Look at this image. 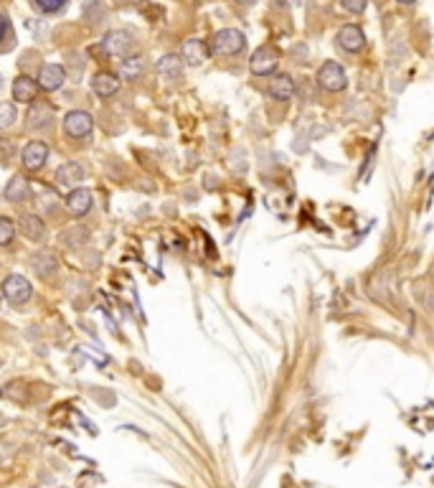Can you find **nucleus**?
Segmentation results:
<instances>
[{
  "label": "nucleus",
  "mask_w": 434,
  "mask_h": 488,
  "mask_svg": "<svg viewBox=\"0 0 434 488\" xmlns=\"http://www.w3.org/2000/svg\"><path fill=\"white\" fill-rule=\"evenodd\" d=\"M244 46H247V39L236 28L216 31L214 39H211V54L216 56H236L244 51Z\"/></svg>",
  "instance_id": "f257e3e1"
},
{
  "label": "nucleus",
  "mask_w": 434,
  "mask_h": 488,
  "mask_svg": "<svg viewBox=\"0 0 434 488\" xmlns=\"http://www.w3.org/2000/svg\"><path fill=\"white\" fill-rule=\"evenodd\" d=\"M3 295L13 305H26L31 301V295H34V288L23 275H8L6 282H3Z\"/></svg>",
  "instance_id": "f03ea898"
},
{
  "label": "nucleus",
  "mask_w": 434,
  "mask_h": 488,
  "mask_svg": "<svg viewBox=\"0 0 434 488\" xmlns=\"http://www.w3.org/2000/svg\"><path fill=\"white\" fill-rule=\"evenodd\" d=\"M318 84H320L325 92H341V89H346L348 77L338 61H327V64L320 67V72H318Z\"/></svg>",
  "instance_id": "7ed1b4c3"
},
{
  "label": "nucleus",
  "mask_w": 434,
  "mask_h": 488,
  "mask_svg": "<svg viewBox=\"0 0 434 488\" xmlns=\"http://www.w3.org/2000/svg\"><path fill=\"white\" fill-rule=\"evenodd\" d=\"M277 67H280V54H277V48L274 46H259L252 54V61H249V69H252V74H257V77H267V74H272Z\"/></svg>",
  "instance_id": "20e7f679"
},
{
  "label": "nucleus",
  "mask_w": 434,
  "mask_h": 488,
  "mask_svg": "<svg viewBox=\"0 0 434 488\" xmlns=\"http://www.w3.org/2000/svg\"><path fill=\"white\" fill-rule=\"evenodd\" d=\"M64 130H67L69 138H87L94 130V120L92 114L84 112V110H72L64 117Z\"/></svg>",
  "instance_id": "39448f33"
},
{
  "label": "nucleus",
  "mask_w": 434,
  "mask_h": 488,
  "mask_svg": "<svg viewBox=\"0 0 434 488\" xmlns=\"http://www.w3.org/2000/svg\"><path fill=\"white\" fill-rule=\"evenodd\" d=\"M102 48L107 51L109 56H122L127 59V54L133 51V36L127 34V31H109L102 41Z\"/></svg>",
  "instance_id": "423d86ee"
},
{
  "label": "nucleus",
  "mask_w": 434,
  "mask_h": 488,
  "mask_svg": "<svg viewBox=\"0 0 434 488\" xmlns=\"http://www.w3.org/2000/svg\"><path fill=\"white\" fill-rule=\"evenodd\" d=\"M64 81H67V72L61 64H46V67H41L39 72V87L46 89V92H56V89L64 87Z\"/></svg>",
  "instance_id": "0eeeda50"
},
{
  "label": "nucleus",
  "mask_w": 434,
  "mask_h": 488,
  "mask_svg": "<svg viewBox=\"0 0 434 488\" xmlns=\"http://www.w3.org/2000/svg\"><path fill=\"white\" fill-rule=\"evenodd\" d=\"M31 268H34V272L39 275L41 280H48V277H54L56 270H59V257H56L51 249H41V252L34 254Z\"/></svg>",
  "instance_id": "6e6552de"
},
{
  "label": "nucleus",
  "mask_w": 434,
  "mask_h": 488,
  "mask_svg": "<svg viewBox=\"0 0 434 488\" xmlns=\"http://www.w3.org/2000/svg\"><path fill=\"white\" fill-rule=\"evenodd\" d=\"M335 41H338V46H341L343 51H348V54H355V51H361V48L366 46V36H363V31L358 26L341 28L338 36H335Z\"/></svg>",
  "instance_id": "1a4fd4ad"
},
{
  "label": "nucleus",
  "mask_w": 434,
  "mask_h": 488,
  "mask_svg": "<svg viewBox=\"0 0 434 488\" xmlns=\"http://www.w3.org/2000/svg\"><path fill=\"white\" fill-rule=\"evenodd\" d=\"M208 54H211V46H206L201 39H188L186 44H183L181 59L186 61L188 67H201V64L208 59Z\"/></svg>",
  "instance_id": "9d476101"
},
{
  "label": "nucleus",
  "mask_w": 434,
  "mask_h": 488,
  "mask_svg": "<svg viewBox=\"0 0 434 488\" xmlns=\"http://www.w3.org/2000/svg\"><path fill=\"white\" fill-rule=\"evenodd\" d=\"M48 161V145L46 143H41V140H31L26 145V150H23V166L28 168V171H39V168H43Z\"/></svg>",
  "instance_id": "9b49d317"
},
{
  "label": "nucleus",
  "mask_w": 434,
  "mask_h": 488,
  "mask_svg": "<svg viewBox=\"0 0 434 488\" xmlns=\"http://www.w3.org/2000/svg\"><path fill=\"white\" fill-rule=\"evenodd\" d=\"M67 209L72 216H87L89 209H92V191L89 188H74L72 194L67 196Z\"/></svg>",
  "instance_id": "f8f14e48"
},
{
  "label": "nucleus",
  "mask_w": 434,
  "mask_h": 488,
  "mask_svg": "<svg viewBox=\"0 0 434 488\" xmlns=\"http://www.w3.org/2000/svg\"><path fill=\"white\" fill-rule=\"evenodd\" d=\"M84 176H87V171H84L81 163L69 161L56 171V183H59L61 188H72V186H76V183H81Z\"/></svg>",
  "instance_id": "ddd939ff"
},
{
  "label": "nucleus",
  "mask_w": 434,
  "mask_h": 488,
  "mask_svg": "<svg viewBox=\"0 0 434 488\" xmlns=\"http://www.w3.org/2000/svg\"><path fill=\"white\" fill-rule=\"evenodd\" d=\"M39 81H34L31 77H18L13 81V100L23 102V105H34L39 97Z\"/></svg>",
  "instance_id": "4468645a"
},
{
  "label": "nucleus",
  "mask_w": 434,
  "mask_h": 488,
  "mask_svg": "<svg viewBox=\"0 0 434 488\" xmlns=\"http://www.w3.org/2000/svg\"><path fill=\"white\" fill-rule=\"evenodd\" d=\"M51 120H54V110H51V105H46V102H34L31 105V110H28V127L31 130H39V127H48L51 125Z\"/></svg>",
  "instance_id": "2eb2a0df"
},
{
  "label": "nucleus",
  "mask_w": 434,
  "mask_h": 488,
  "mask_svg": "<svg viewBox=\"0 0 434 488\" xmlns=\"http://www.w3.org/2000/svg\"><path fill=\"white\" fill-rule=\"evenodd\" d=\"M20 235L28 237L31 242L43 239V237H46V227H43L41 216H36V214H23V216H20Z\"/></svg>",
  "instance_id": "dca6fc26"
},
{
  "label": "nucleus",
  "mask_w": 434,
  "mask_h": 488,
  "mask_svg": "<svg viewBox=\"0 0 434 488\" xmlns=\"http://www.w3.org/2000/svg\"><path fill=\"white\" fill-rule=\"evenodd\" d=\"M269 94H272L274 100L280 102H287L290 97L294 94V81L290 74H277L272 81H269Z\"/></svg>",
  "instance_id": "f3484780"
},
{
  "label": "nucleus",
  "mask_w": 434,
  "mask_h": 488,
  "mask_svg": "<svg viewBox=\"0 0 434 488\" xmlns=\"http://www.w3.org/2000/svg\"><path fill=\"white\" fill-rule=\"evenodd\" d=\"M92 89L97 97H112V94H117V89H120V81H117V77H112V74L102 72L92 79Z\"/></svg>",
  "instance_id": "a211bd4d"
},
{
  "label": "nucleus",
  "mask_w": 434,
  "mask_h": 488,
  "mask_svg": "<svg viewBox=\"0 0 434 488\" xmlns=\"http://www.w3.org/2000/svg\"><path fill=\"white\" fill-rule=\"evenodd\" d=\"M28 196H31V183H28L23 176H15L13 181L6 186V199L8 201H15V204H20V201H26Z\"/></svg>",
  "instance_id": "6ab92c4d"
},
{
  "label": "nucleus",
  "mask_w": 434,
  "mask_h": 488,
  "mask_svg": "<svg viewBox=\"0 0 434 488\" xmlns=\"http://www.w3.org/2000/svg\"><path fill=\"white\" fill-rule=\"evenodd\" d=\"M158 72L165 77V79H178L183 72V59H178L175 54H165L158 59Z\"/></svg>",
  "instance_id": "aec40b11"
},
{
  "label": "nucleus",
  "mask_w": 434,
  "mask_h": 488,
  "mask_svg": "<svg viewBox=\"0 0 434 488\" xmlns=\"http://www.w3.org/2000/svg\"><path fill=\"white\" fill-rule=\"evenodd\" d=\"M142 72H145V61H142L140 56H127V59H122V64H120L122 79L133 81V79H137Z\"/></svg>",
  "instance_id": "412c9836"
},
{
  "label": "nucleus",
  "mask_w": 434,
  "mask_h": 488,
  "mask_svg": "<svg viewBox=\"0 0 434 488\" xmlns=\"http://www.w3.org/2000/svg\"><path fill=\"white\" fill-rule=\"evenodd\" d=\"M15 122V105L13 102H3L0 105V127L8 130V127H13Z\"/></svg>",
  "instance_id": "4be33fe9"
},
{
  "label": "nucleus",
  "mask_w": 434,
  "mask_h": 488,
  "mask_svg": "<svg viewBox=\"0 0 434 488\" xmlns=\"http://www.w3.org/2000/svg\"><path fill=\"white\" fill-rule=\"evenodd\" d=\"M34 3L41 13H59L61 8H67L69 0H34Z\"/></svg>",
  "instance_id": "5701e85b"
},
{
  "label": "nucleus",
  "mask_w": 434,
  "mask_h": 488,
  "mask_svg": "<svg viewBox=\"0 0 434 488\" xmlns=\"http://www.w3.org/2000/svg\"><path fill=\"white\" fill-rule=\"evenodd\" d=\"M13 235H15L13 221L8 219V216H3V219H0V244H11V242H13Z\"/></svg>",
  "instance_id": "b1692460"
},
{
  "label": "nucleus",
  "mask_w": 434,
  "mask_h": 488,
  "mask_svg": "<svg viewBox=\"0 0 434 488\" xmlns=\"http://www.w3.org/2000/svg\"><path fill=\"white\" fill-rule=\"evenodd\" d=\"M341 6L346 8L348 13L358 15V13H363V11L368 8V0H341Z\"/></svg>",
  "instance_id": "393cba45"
},
{
  "label": "nucleus",
  "mask_w": 434,
  "mask_h": 488,
  "mask_svg": "<svg viewBox=\"0 0 434 488\" xmlns=\"http://www.w3.org/2000/svg\"><path fill=\"white\" fill-rule=\"evenodd\" d=\"M3 28H6V44H3V51H11V48H13V26H11L8 15H3Z\"/></svg>",
  "instance_id": "a878e982"
},
{
  "label": "nucleus",
  "mask_w": 434,
  "mask_h": 488,
  "mask_svg": "<svg viewBox=\"0 0 434 488\" xmlns=\"http://www.w3.org/2000/svg\"><path fill=\"white\" fill-rule=\"evenodd\" d=\"M236 3H241V6H254L257 0H236Z\"/></svg>",
  "instance_id": "bb28decb"
},
{
  "label": "nucleus",
  "mask_w": 434,
  "mask_h": 488,
  "mask_svg": "<svg viewBox=\"0 0 434 488\" xmlns=\"http://www.w3.org/2000/svg\"><path fill=\"white\" fill-rule=\"evenodd\" d=\"M399 3H404V6H412V3H414V0H399Z\"/></svg>",
  "instance_id": "cd10ccee"
}]
</instances>
